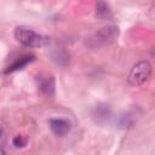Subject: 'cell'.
Returning <instances> with one entry per match:
<instances>
[{
    "instance_id": "cell-1",
    "label": "cell",
    "mask_w": 155,
    "mask_h": 155,
    "mask_svg": "<svg viewBox=\"0 0 155 155\" xmlns=\"http://www.w3.org/2000/svg\"><path fill=\"white\" fill-rule=\"evenodd\" d=\"M15 39L19 45L28 48L42 47L48 44V38L34 31L27 27H17L15 29Z\"/></svg>"
},
{
    "instance_id": "cell-2",
    "label": "cell",
    "mask_w": 155,
    "mask_h": 155,
    "mask_svg": "<svg viewBox=\"0 0 155 155\" xmlns=\"http://www.w3.org/2000/svg\"><path fill=\"white\" fill-rule=\"evenodd\" d=\"M151 76V64L148 61H140L136 63L127 78V81L131 86H140L149 80Z\"/></svg>"
},
{
    "instance_id": "cell-3",
    "label": "cell",
    "mask_w": 155,
    "mask_h": 155,
    "mask_svg": "<svg viewBox=\"0 0 155 155\" xmlns=\"http://www.w3.org/2000/svg\"><path fill=\"white\" fill-rule=\"evenodd\" d=\"M117 36H119V28L115 25H108L98 30L94 34V36L91 38L90 45L92 47H99L103 45H108V44L114 42Z\"/></svg>"
},
{
    "instance_id": "cell-4",
    "label": "cell",
    "mask_w": 155,
    "mask_h": 155,
    "mask_svg": "<svg viewBox=\"0 0 155 155\" xmlns=\"http://www.w3.org/2000/svg\"><path fill=\"white\" fill-rule=\"evenodd\" d=\"M48 125H50L51 131L58 137L65 136L71 130L70 121L67 119H63V117H52L48 120Z\"/></svg>"
},
{
    "instance_id": "cell-5",
    "label": "cell",
    "mask_w": 155,
    "mask_h": 155,
    "mask_svg": "<svg viewBox=\"0 0 155 155\" xmlns=\"http://www.w3.org/2000/svg\"><path fill=\"white\" fill-rule=\"evenodd\" d=\"M36 84L39 90L46 94V96H52L54 93V79L52 75L48 74H39L36 76Z\"/></svg>"
},
{
    "instance_id": "cell-6",
    "label": "cell",
    "mask_w": 155,
    "mask_h": 155,
    "mask_svg": "<svg viewBox=\"0 0 155 155\" xmlns=\"http://www.w3.org/2000/svg\"><path fill=\"white\" fill-rule=\"evenodd\" d=\"M35 59V57L33 54H23L18 58H16L8 67L7 69L5 70V73H12V71H16V70H19V69H23L27 64L31 63Z\"/></svg>"
},
{
    "instance_id": "cell-7",
    "label": "cell",
    "mask_w": 155,
    "mask_h": 155,
    "mask_svg": "<svg viewBox=\"0 0 155 155\" xmlns=\"http://www.w3.org/2000/svg\"><path fill=\"white\" fill-rule=\"evenodd\" d=\"M96 16L101 19H111L113 12L109 7V5L104 0H98L96 4Z\"/></svg>"
},
{
    "instance_id": "cell-8",
    "label": "cell",
    "mask_w": 155,
    "mask_h": 155,
    "mask_svg": "<svg viewBox=\"0 0 155 155\" xmlns=\"http://www.w3.org/2000/svg\"><path fill=\"white\" fill-rule=\"evenodd\" d=\"M110 115V110L108 108V105L105 104H98L94 107L93 109V113H92V116L96 119V121H99L101 120H107Z\"/></svg>"
},
{
    "instance_id": "cell-9",
    "label": "cell",
    "mask_w": 155,
    "mask_h": 155,
    "mask_svg": "<svg viewBox=\"0 0 155 155\" xmlns=\"http://www.w3.org/2000/svg\"><path fill=\"white\" fill-rule=\"evenodd\" d=\"M12 144L15 148H24L27 145V138H24L23 136L18 134L12 139Z\"/></svg>"
},
{
    "instance_id": "cell-10",
    "label": "cell",
    "mask_w": 155,
    "mask_h": 155,
    "mask_svg": "<svg viewBox=\"0 0 155 155\" xmlns=\"http://www.w3.org/2000/svg\"><path fill=\"white\" fill-rule=\"evenodd\" d=\"M2 136H4V128H2V126L0 125V139L2 138Z\"/></svg>"
}]
</instances>
